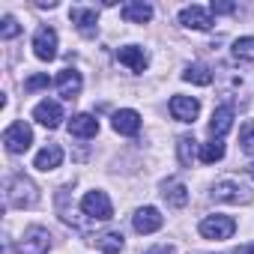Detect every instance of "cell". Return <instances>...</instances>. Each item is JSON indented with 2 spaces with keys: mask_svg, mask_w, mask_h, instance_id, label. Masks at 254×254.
<instances>
[{
  "mask_svg": "<svg viewBox=\"0 0 254 254\" xmlns=\"http://www.w3.org/2000/svg\"><path fill=\"white\" fill-rule=\"evenodd\" d=\"M6 203L15 206V209H30V206H36V203H39V189H36V183H33L30 177H24V174L12 177L9 186H6Z\"/></svg>",
  "mask_w": 254,
  "mask_h": 254,
  "instance_id": "1",
  "label": "cell"
},
{
  "mask_svg": "<svg viewBox=\"0 0 254 254\" xmlns=\"http://www.w3.org/2000/svg\"><path fill=\"white\" fill-rule=\"evenodd\" d=\"M30 144H33V129L24 123V120H18V123H12L9 129L3 132V147L12 153V156H18V153H27L30 150Z\"/></svg>",
  "mask_w": 254,
  "mask_h": 254,
  "instance_id": "2",
  "label": "cell"
},
{
  "mask_svg": "<svg viewBox=\"0 0 254 254\" xmlns=\"http://www.w3.org/2000/svg\"><path fill=\"white\" fill-rule=\"evenodd\" d=\"M81 209H84L87 218H96V221H108V218L114 215L111 197H108L105 191H99V189H93V191H87V194L81 197Z\"/></svg>",
  "mask_w": 254,
  "mask_h": 254,
  "instance_id": "3",
  "label": "cell"
},
{
  "mask_svg": "<svg viewBox=\"0 0 254 254\" xmlns=\"http://www.w3.org/2000/svg\"><path fill=\"white\" fill-rule=\"evenodd\" d=\"M251 197L254 194L236 180H221L212 186V200H218V203H251Z\"/></svg>",
  "mask_w": 254,
  "mask_h": 254,
  "instance_id": "4",
  "label": "cell"
},
{
  "mask_svg": "<svg viewBox=\"0 0 254 254\" xmlns=\"http://www.w3.org/2000/svg\"><path fill=\"white\" fill-rule=\"evenodd\" d=\"M236 233V221L230 215H206L200 221V236L203 239H230Z\"/></svg>",
  "mask_w": 254,
  "mask_h": 254,
  "instance_id": "5",
  "label": "cell"
},
{
  "mask_svg": "<svg viewBox=\"0 0 254 254\" xmlns=\"http://www.w3.org/2000/svg\"><path fill=\"white\" fill-rule=\"evenodd\" d=\"M48 248H51V233L45 227H27L18 242L21 254H48Z\"/></svg>",
  "mask_w": 254,
  "mask_h": 254,
  "instance_id": "6",
  "label": "cell"
},
{
  "mask_svg": "<svg viewBox=\"0 0 254 254\" xmlns=\"http://www.w3.org/2000/svg\"><path fill=\"white\" fill-rule=\"evenodd\" d=\"M117 60L129 69V72H135V75L147 72V66H150V54H147L141 45H123V48L117 51Z\"/></svg>",
  "mask_w": 254,
  "mask_h": 254,
  "instance_id": "7",
  "label": "cell"
},
{
  "mask_svg": "<svg viewBox=\"0 0 254 254\" xmlns=\"http://www.w3.org/2000/svg\"><path fill=\"white\" fill-rule=\"evenodd\" d=\"M33 54L45 63L57 57V30L54 27H39L33 33Z\"/></svg>",
  "mask_w": 254,
  "mask_h": 254,
  "instance_id": "8",
  "label": "cell"
},
{
  "mask_svg": "<svg viewBox=\"0 0 254 254\" xmlns=\"http://www.w3.org/2000/svg\"><path fill=\"white\" fill-rule=\"evenodd\" d=\"M33 120H36L39 126H45V129H57V126H60L66 117H63L60 102H54V99H42V102L33 108Z\"/></svg>",
  "mask_w": 254,
  "mask_h": 254,
  "instance_id": "9",
  "label": "cell"
},
{
  "mask_svg": "<svg viewBox=\"0 0 254 254\" xmlns=\"http://www.w3.org/2000/svg\"><path fill=\"white\" fill-rule=\"evenodd\" d=\"M180 24L189 27V30H209V27H212V12H209L206 6L191 3V6H186V9L180 12Z\"/></svg>",
  "mask_w": 254,
  "mask_h": 254,
  "instance_id": "10",
  "label": "cell"
},
{
  "mask_svg": "<svg viewBox=\"0 0 254 254\" xmlns=\"http://www.w3.org/2000/svg\"><path fill=\"white\" fill-rule=\"evenodd\" d=\"M162 224H165V218H162V212H159L156 206H141V209L132 215V227H135L141 236H147V233H156Z\"/></svg>",
  "mask_w": 254,
  "mask_h": 254,
  "instance_id": "11",
  "label": "cell"
},
{
  "mask_svg": "<svg viewBox=\"0 0 254 254\" xmlns=\"http://www.w3.org/2000/svg\"><path fill=\"white\" fill-rule=\"evenodd\" d=\"M111 126H114V132L117 135H138L141 132V114L138 111H132V108H123V111H117L114 117H111Z\"/></svg>",
  "mask_w": 254,
  "mask_h": 254,
  "instance_id": "12",
  "label": "cell"
},
{
  "mask_svg": "<svg viewBox=\"0 0 254 254\" xmlns=\"http://www.w3.org/2000/svg\"><path fill=\"white\" fill-rule=\"evenodd\" d=\"M171 114L180 123H194L197 114H200V102L194 96H174L171 99Z\"/></svg>",
  "mask_w": 254,
  "mask_h": 254,
  "instance_id": "13",
  "label": "cell"
},
{
  "mask_svg": "<svg viewBox=\"0 0 254 254\" xmlns=\"http://www.w3.org/2000/svg\"><path fill=\"white\" fill-rule=\"evenodd\" d=\"M69 135L72 138H81V141H90L99 135V120L93 114H75L69 120Z\"/></svg>",
  "mask_w": 254,
  "mask_h": 254,
  "instance_id": "14",
  "label": "cell"
},
{
  "mask_svg": "<svg viewBox=\"0 0 254 254\" xmlns=\"http://www.w3.org/2000/svg\"><path fill=\"white\" fill-rule=\"evenodd\" d=\"M230 129H233V108H230V105L215 108V111H212V120H209V135H212L215 141H221Z\"/></svg>",
  "mask_w": 254,
  "mask_h": 254,
  "instance_id": "15",
  "label": "cell"
},
{
  "mask_svg": "<svg viewBox=\"0 0 254 254\" xmlns=\"http://www.w3.org/2000/svg\"><path fill=\"white\" fill-rule=\"evenodd\" d=\"M81 87H84V81H81V72H78V69L69 66V69H63V72L57 75V93H60L63 99L72 102V99L81 93Z\"/></svg>",
  "mask_w": 254,
  "mask_h": 254,
  "instance_id": "16",
  "label": "cell"
},
{
  "mask_svg": "<svg viewBox=\"0 0 254 254\" xmlns=\"http://www.w3.org/2000/svg\"><path fill=\"white\" fill-rule=\"evenodd\" d=\"M69 18H72V24H75V27H78L84 36H93V33H96V21H99V12H96L93 6H72Z\"/></svg>",
  "mask_w": 254,
  "mask_h": 254,
  "instance_id": "17",
  "label": "cell"
},
{
  "mask_svg": "<svg viewBox=\"0 0 254 254\" xmlns=\"http://www.w3.org/2000/svg\"><path fill=\"white\" fill-rule=\"evenodd\" d=\"M63 165V147L60 144H48V147H42L39 153H36V159H33V168L36 171H54V168H60Z\"/></svg>",
  "mask_w": 254,
  "mask_h": 254,
  "instance_id": "18",
  "label": "cell"
},
{
  "mask_svg": "<svg viewBox=\"0 0 254 254\" xmlns=\"http://www.w3.org/2000/svg\"><path fill=\"white\" fill-rule=\"evenodd\" d=\"M120 15L129 21V24H147L153 18V6L144 3V0H132V3H123Z\"/></svg>",
  "mask_w": 254,
  "mask_h": 254,
  "instance_id": "19",
  "label": "cell"
},
{
  "mask_svg": "<svg viewBox=\"0 0 254 254\" xmlns=\"http://www.w3.org/2000/svg\"><path fill=\"white\" fill-rule=\"evenodd\" d=\"M162 197L168 200V206L183 209V206L189 203V189H186L180 180H168V183H162Z\"/></svg>",
  "mask_w": 254,
  "mask_h": 254,
  "instance_id": "20",
  "label": "cell"
},
{
  "mask_svg": "<svg viewBox=\"0 0 254 254\" xmlns=\"http://www.w3.org/2000/svg\"><path fill=\"white\" fill-rule=\"evenodd\" d=\"M183 81L197 84V87H206V84H212V69H209V66H203V63H191V66H186Z\"/></svg>",
  "mask_w": 254,
  "mask_h": 254,
  "instance_id": "21",
  "label": "cell"
},
{
  "mask_svg": "<svg viewBox=\"0 0 254 254\" xmlns=\"http://www.w3.org/2000/svg\"><path fill=\"white\" fill-rule=\"evenodd\" d=\"M93 242H96V248H99V251H105V254H120V251H123V233H120V230L99 233Z\"/></svg>",
  "mask_w": 254,
  "mask_h": 254,
  "instance_id": "22",
  "label": "cell"
},
{
  "mask_svg": "<svg viewBox=\"0 0 254 254\" xmlns=\"http://www.w3.org/2000/svg\"><path fill=\"white\" fill-rule=\"evenodd\" d=\"M177 153H180V165H183V168H191L194 156H200V153H197V141H194L191 135H183V138L177 141Z\"/></svg>",
  "mask_w": 254,
  "mask_h": 254,
  "instance_id": "23",
  "label": "cell"
},
{
  "mask_svg": "<svg viewBox=\"0 0 254 254\" xmlns=\"http://www.w3.org/2000/svg\"><path fill=\"white\" fill-rule=\"evenodd\" d=\"M224 159V144L221 141H206V144H200V162L203 165H215V162H221Z\"/></svg>",
  "mask_w": 254,
  "mask_h": 254,
  "instance_id": "24",
  "label": "cell"
},
{
  "mask_svg": "<svg viewBox=\"0 0 254 254\" xmlns=\"http://www.w3.org/2000/svg\"><path fill=\"white\" fill-rule=\"evenodd\" d=\"M233 57L236 60H254V36H242V39H236L233 42Z\"/></svg>",
  "mask_w": 254,
  "mask_h": 254,
  "instance_id": "25",
  "label": "cell"
},
{
  "mask_svg": "<svg viewBox=\"0 0 254 254\" xmlns=\"http://www.w3.org/2000/svg\"><path fill=\"white\" fill-rule=\"evenodd\" d=\"M239 147H242V153L254 156V120L242 123V129H239Z\"/></svg>",
  "mask_w": 254,
  "mask_h": 254,
  "instance_id": "26",
  "label": "cell"
},
{
  "mask_svg": "<svg viewBox=\"0 0 254 254\" xmlns=\"http://www.w3.org/2000/svg\"><path fill=\"white\" fill-rule=\"evenodd\" d=\"M18 33H21L18 21H15L12 15H3V21H0V36H3V39H15Z\"/></svg>",
  "mask_w": 254,
  "mask_h": 254,
  "instance_id": "27",
  "label": "cell"
},
{
  "mask_svg": "<svg viewBox=\"0 0 254 254\" xmlns=\"http://www.w3.org/2000/svg\"><path fill=\"white\" fill-rule=\"evenodd\" d=\"M48 84H51V78L42 72V75H30V78L24 81V90H27V93H36V90H42V87H48Z\"/></svg>",
  "mask_w": 254,
  "mask_h": 254,
  "instance_id": "28",
  "label": "cell"
},
{
  "mask_svg": "<svg viewBox=\"0 0 254 254\" xmlns=\"http://www.w3.org/2000/svg\"><path fill=\"white\" fill-rule=\"evenodd\" d=\"M209 12H215V15H230V12H236V3H209Z\"/></svg>",
  "mask_w": 254,
  "mask_h": 254,
  "instance_id": "29",
  "label": "cell"
},
{
  "mask_svg": "<svg viewBox=\"0 0 254 254\" xmlns=\"http://www.w3.org/2000/svg\"><path fill=\"white\" fill-rule=\"evenodd\" d=\"M144 254H177V248H174V245H156V248H150V251H144Z\"/></svg>",
  "mask_w": 254,
  "mask_h": 254,
  "instance_id": "30",
  "label": "cell"
},
{
  "mask_svg": "<svg viewBox=\"0 0 254 254\" xmlns=\"http://www.w3.org/2000/svg\"><path fill=\"white\" fill-rule=\"evenodd\" d=\"M230 254H254V242H248V245H239V248H233Z\"/></svg>",
  "mask_w": 254,
  "mask_h": 254,
  "instance_id": "31",
  "label": "cell"
},
{
  "mask_svg": "<svg viewBox=\"0 0 254 254\" xmlns=\"http://www.w3.org/2000/svg\"><path fill=\"white\" fill-rule=\"evenodd\" d=\"M248 177H251V180H254V162H251V165H248Z\"/></svg>",
  "mask_w": 254,
  "mask_h": 254,
  "instance_id": "32",
  "label": "cell"
}]
</instances>
